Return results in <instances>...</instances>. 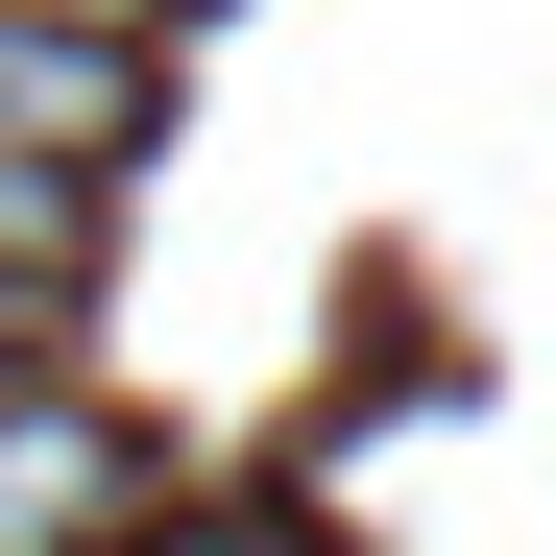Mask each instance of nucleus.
Masks as SVG:
<instances>
[{
	"label": "nucleus",
	"mask_w": 556,
	"mask_h": 556,
	"mask_svg": "<svg viewBox=\"0 0 556 556\" xmlns=\"http://www.w3.org/2000/svg\"><path fill=\"white\" fill-rule=\"evenodd\" d=\"M122 146H146V49L0 0V169H122Z\"/></svg>",
	"instance_id": "2"
},
{
	"label": "nucleus",
	"mask_w": 556,
	"mask_h": 556,
	"mask_svg": "<svg viewBox=\"0 0 556 556\" xmlns=\"http://www.w3.org/2000/svg\"><path fill=\"white\" fill-rule=\"evenodd\" d=\"M169 484H146V435L98 388H0V556H122Z\"/></svg>",
	"instance_id": "1"
},
{
	"label": "nucleus",
	"mask_w": 556,
	"mask_h": 556,
	"mask_svg": "<svg viewBox=\"0 0 556 556\" xmlns=\"http://www.w3.org/2000/svg\"><path fill=\"white\" fill-rule=\"evenodd\" d=\"M73 291H98V169H0V315H73Z\"/></svg>",
	"instance_id": "3"
},
{
	"label": "nucleus",
	"mask_w": 556,
	"mask_h": 556,
	"mask_svg": "<svg viewBox=\"0 0 556 556\" xmlns=\"http://www.w3.org/2000/svg\"><path fill=\"white\" fill-rule=\"evenodd\" d=\"M25 25H122V49H146V25H169V0H25Z\"/></svg>",
	"instance_id": "5"
},
{
	"label": "nucleus",
	"mask_w": 556,
	"mask_h": 556,
	"mask_svg": "<svg viewBox=\"0 0 556 556\" xmlns=\"http://www.w3.org/2000/svg\"><path fill=\"white\" fill-rule=\"evenodd\" d=\"M122 556H315V532H266V508H194V532H169V508H146Z\"/></svg>",
	"instance_id": "4"
}]
</instances>
